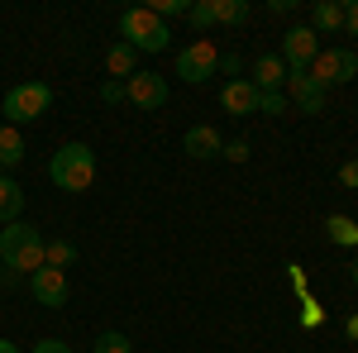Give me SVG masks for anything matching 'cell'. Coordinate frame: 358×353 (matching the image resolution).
<instances>
[{
  "instance_id": "14",
  "label": "cell",
  "mask_w": 358,
  "mask_h": 353,
  "mask_svg": "<svg viewBox=\"0 0 358 353\" xmlns=\"http://www.w3.org/2000/svg\"><path fill=\"white\" fill-rule=\"evenodd\" d=\"M310 29L315 34H339L344 29V5L339 0H315L310 5Z\"/></svg>"
},
{
  "instance_id": "10",
  "label": "cell",
  "mask_w": 358,
  "mask_h": 353,
  "mask_svg": "<svg viewBox=\"0 0 358 353\" xmlns=\"http://www.w3.org/2000/svg\"><path fill=\"white\" fill-rule=\"evenodd\" d=\"M29 291H34V301L38 305H67V272L57 268H38L34 277H29Z\"/></svg>"
},
{
  "instance_id": "30",
  "label": "cell",
  "mask_w": 358,
  "mask_h": 353,
  "mask_svg": "<svg viewBox=\"0 0 358 353\" xmlns=\"http://www.w3.org/2000/svg\"><path fill=\"white\" fill-rule=\"evenodd\" d=\"M344 29L358 38V0H349V5H344Z\"/></svg>"
},
{
  "instance_id": "5",
  "label": "cell",
  "mask_w": 358,
  "mask_h": 353,
  "mask_svg": "<svg viewBox=\"0 0 358 353\" xmlns=\"http://www.w3.org/2000/svg\"><path fill=\"white\" fill-rule=\"evenodd\" d=\"M306 72H310V82L320 86V91L344 86V82L358 77V53H349V48H320V57H315Z\"/></svg>"
},
{
  "instance_id": "2",
  "label": "cell",
  "mask_w": 358,
  "mask_h": 353,
  "mask_svg": "<svg viewBox=\"0 0 358 353\" xmlns=\"http://www.w3.org/2000/svg\"><path fill=\"white\" fill-rule=\"evenodd\" d=\"M120 43H129L134 53H163L172 43V29L148 10V5H134L120 15Z\"/></svg>"
},
{
  "instance_id": "22",
  "label": "cell",
  "mask_w": 358,
  "mask_h": 353,
  "mask_svg": "<svg viewBox=\"0 0 358 353\" xmlns=\"http://www.w3.org/2000/svg\"><path fill=\"white\" fill-rule=\"evenodd\" d=\"M187 20H192L196 29H215V0H196V5H187Z\"/></svg>"
},
{
  "instance_id": "24",
  "label": "cell",
  "mask_w": 358,
  "mask_h": 353,
  "mask_svg": "<svg viewBox=\"0 0 358 353\" xmlns=\"http://www.w3.org/2000/svg\"><path fill=\"white\" fill-rule=\"evenodd\" d=\"M148 10H153V15L167 24V15H187V0H153Z\"/></svg>"
},
{
  "instance_id": "8",
  "label": "cell",
  "mask_w": 358,
  "mask_h": 353,
  "mask_svg": "<svg viewBox=\"0 0 358 353\" xmlns=\"http://www.w3.org/2000/svg\"><path fill=\"white\" fill-rule=\"evenodd\" d=\"M287 91H292L287 101L301 110V115H320V110H325V91L310 82V72H306V67H287Z\"/></svg>"
},
{
  "instance_id": "18",
  "label": "cell",
  "mask_w": 358,
  "mask_h": 353,
  "mask_svg": "<svg viewBox=\"0 0 358 353\" xmlns=\"http://www.w3.org/2000/svg\"><path fill=\"white\" fill-rule=\"evenodd\" d=\"M325 239L339 248H354L358 244V219L349 215H325Z\"/></svg>"
},
{
  "instance_id": "17",
  "label": "cell",
  "mask_w": 358,
  "mask_h": 353,
  "mask_svg": "<svg viewBox=\"0 0 358 353\" xmlns=\"http://www.w3.org/2000/svg\"><path fill=\"white\" fill-rule=\"evenodd\" d=\"M106 72H110V77H124V82H129V77L138 72V53L129 48V43H115L110 53H106Z\"/></svg>"
},
{
  "instance_id": "28",
  "label": "cell",
  "mask_w": 358,
  "mask_h": 353,
  "mask_svg": "<svg viewBox=\"0 0 358 353\" xmlns=\"http://www.w3.org/2000/svg\"><path fill=\"white\" fill-rule=\"evenodd\" d=\"M101 101H106V106H120V101H124V82H106L101 86Z\"/></svg>"
},
{
  "instance_id": "33",
  "label": "cell",
  "mask_w": 358,
  "mask_h": 353,
  "mask_svg": "<svg viewBox=\"0 0 358 353\" xmlns=\"http://www.w3.org/2000/svg\"><path fill=\"white\" fill-rule=\"evenodd\" d=\"M0 353H20V349H15V344H10V339H0Z\"/></svg>"
},
{
  "instance_id": "9",
  "label": "cell",
  "mask_w": 358,
  "mask_h": 353,
  "mask_svg": "<svg viewBox=\"0 0 358 353\" xmlns=\"http://www.w3.org/2000/svg\"><path fill=\"white\" fill-rule=\"evenodd\" d=\"M124 101H134L138 110H158V106H167V82L158 72H134L124 82Z\"/></svg>"
},
{
  "instance_id": "19",
  "label": "cell",
  "mask_w": 358,
  "mask_h": 353,
  "mask_svg": "<svg viewBox=\"0 0 358 353\" xmlns=\"http://www.w3.org/2000/svg\"><path fill=\"white\" fill-rule=\"evenodd\" d=\"M72 258H77V248L67 244V239H53V244H43V268H72Z\"/></svg>"
},
{
  "instance_id": "32",
  "label": "cell",
  "mask_w": 358,
  "mask_h": 353,
  "mask_svg": "<svg viewBox=\"0 0 358 353\" xmlns=\"http://www.w3.org/2000/svg\"><path fill=\"white\" fill-rule=\"evenodd\" d=\"M344 329H349V339H358V315H349V325H344Z\"/></svg>"
},
{
  "instance_id": "23",
  "label": "cell",
  "mask_w": 358,
  "mask_h": 353,
  "mask_svg": "<svg viewBox=\"0 0 358 353\" xmlns=\"http://www.w3.org/2000/svg\"><path fill=\"white\" fill-rule=\"evenodd\" d=\"M287 96L282 91H258V115H287Z\"/></svg>"
},
{
  "instance_id": "7",
  "label": "cell",
  "mask_w": 358,
  "mask_h": 353,
  "mask_svg": "<svg viewBox=\"0 0 358 353\" xmlns=\"http://www.w3.org/2000/svg\"><path fill=\"white\" fill-rule=\"evenodd\" d=\"M315 57H320V34L310 24L287 29V38H282V62H287V67H310Z\"/></svg>"
},
{
  "instance_id": "25",
  "label": "cell",
  "mask_w": 358,
  "mask_h": 353,
  "mask_svg": "<svg viewBox=\"0 0 358 353\" xmlns=\"http://www.w3.org/2000/svg\"><path fill=\"white\" fill-rule=\"evenodd\" d=\"M239 67H244V57H239V53H220V72H215V77H229V82H239Z\"/></svg>"
},
{
  "instance_id": "15",
  "label": "cell",
  "mask_w": 358,
  "mask_h": 353,
  "mask_svg": "<svg viewBox=\"0 0 358 353\" xmlns=\"http://www.w3.org/2000/svg\"><path fill=\"white\" fill-rule=\"evenodd\" d=\"M24 163V134L15 129V124H0V167L10 172V167Z\"/></svg>"
},
{
  "instance_id": "31",
  "label": "cell",
  "mask_w": 358,
  "mask_h": 353,
  "mask_svg": "<svg viewBox=\"0 0 358 353\" xmlns=\"http://www.w3.org/2000/svg\"><path fill=\"white\" fill-rule=\"evenodd\" d=\"M301 325H320V310H315L310 301H306V310H301Z\"/></svg>"
},
{
  "instance_id": "34",
  "label": "cell",
  "mask_w": 358,
  "mask_h": 353,
  "mask_svg": "<svg viewBox=\"0 0 358 353\" xmlns=\"http://www.w3.org/2000/svg\"><path fill=\"white\" fill-rule=\"evenodd\" d=\"M349 277H354V287H358V258H354V268H349Z\"/></svg>"
},
{
  "instance_id": "13",
  "label": "cell",
  "mask_w": 358,
  "mask_h": 353,
  "mask_svg": "<svg viewBox=\"0 0 358 353\" xmlns=\"http://www.w3.org/2000/svg\"><path fill=\"white\" fill-rule=\"evenodd\" d=\"M248 82L258 86V91H282L287 86V62H282V53H263L253 62V77Z\"/></svg>"
},
{
  "instance_id": "1",
  "label": "cell",
  "mask_w": 358,
  "mask_h": 353,
  "mask_svg": "<svg viewBox=\"0 0 358 353\" xmlns=\"http://www.w3.org/2000/svg\"><path fill=\"white\" fill-rule=\"evenodd\" d=\"M43 234L34 229V224H5L0 229V263H5V272H15V277H34V272L43 268Z\"/></svg>"
},
{
  "instance_id": "11",
  "label": "cell",
  "mask_w": 358,
  "mask_h": 353,
  "mask_svg": "<svg viewBox=\"0 0 358 353\" xmlns=\"http://www.w3.org/2000/svg\"><path fill=\"white\" fill-rule=\"evenodd\" d=\"M220 106L229 110V115H258V86L248 82V77H239V82H224Z\"/></svg>"
},
{
  "instance_id": "21",
  "label": "cell",
  "mask_w": 358,
  "mask_h": 353,
  "mask_svg": "<svg viewBox=\"0 0 358 353\" xmlns=\"http://www.w3.org/2000/svg\"><path fill=\"white\" fill-rule=\"evenodd\" d=\"M91 353H134V344H129L120 329H106V334L96 339V349H91Z\"/></svg>"
},
{
  "instance_id": "4",
  "label": "cell",
  "mask_w": 358,
  "mask_h": 353,
  "mask_svg": "<svg viewBox=\"0 0 358 353\" xmlns=\"http://www.w3.org/2000/svg\"><path fill=\"white\" fill-rule=\"evenodd\" d=\"M48 106H53V86L43 82H20L5 91V101H0V110H5V124H29V120H38V115H48Z\"/></svg>"
},
{
  "instance_id": "12",
  "label": "cell",
  "mask_w": 358,
  "mask_h": 353,
  "mask_svg": "<svg viewBox=\"0 0 358 353\" xmlns=\"http://www.w3.org/2000/svg\"><path fill=\"white\" fill-rule=\"evenodd\" d=\"M182 143H187V153H192V158H201V163H206V158H220V153H224L220 129H210V124H192Z\"/></svg>"
},
{
  "instance_id": "20",
  "label": "cell",
  "mask_w": 358,
  "mask_h": 353,
  "mask_svg": "<svg viewBox=\"0 0 358 353\" xmlns=\"http://www.w3.org/2000/svg\"><path fill=\"white\" fill-rule=\"evenodd\" d=\"M248 0H215V24H244Z\"/></svg>"
},
{
  "instance_id": "27",
  "label": "cell",
  "mask_w": 358,
  "mask_h": 353,
  "mask_svg": "<svg viewBox=\"0 0 358 353\" xmlns=\"http://www.w3.org/2000/svg\"><path fill=\"white\" fill-rule=\"evenodd\" d=\"M220 158H229V163H248V143H244V138L224 143V153H220Z\"/></svg>"
},
{
  "instance_id": "16",
  "label": "cell",
  "mask_w": 358,
  "mask_h": 353,
  "mask_svg": "<svg viewBox=\"0 0 358 353\" xmlns=\"http://www.w3.org/2000/svg\"><path fill=\"white\" fill-rule=\"evenodd\" d=\"M20 210H24V191H20V182H15V177H0V219L15 224Z\"/></svg>"
},
{
  "instance_id": "6",
  "label": "cell",
  "mask_w": 358,
  "mask_h": 353,
  "mask_svg": "<svg viewBox=\"0 0 358 353\" xmlns=\"http://www.w3.org/2000/svg\"><path fill=\"white\" fill-rule=\"evenodd\" d=\"M215 72H220V48H215L210 38H196L192 48L177 53V77H182V82L201 86V82H210Z\"/></svg>"
},
{
  "instance_id": "35",
  "label": "cell",
  "mask_w": 358,
  "mask_h": 353,
  "mask_svg": "<svg viewBox=\"0 0 358 353\" xmlns=\"http://www.w3.org/2000/svg\"><path fill=\"white\" fill-rule=\"evenodd\" d=\"M0 272H5V263H0Z\"/></svg>"
},
{
  "instance_id": "26",
  "label": "cell",
  "mask_w": 358,
  "mask_h": 353,
  "mask_svg": "<svg viewBox=\"0 0 358 353\" xmlns=\"http://www.w3.org/2000/svg\"><path fill=\"white\" fill-rule=\"evenodd\" d=\"M339 187H354V191H358V158L339 163Z\"/></svg>"
},
{
  "instance_id": "3",
  "label": "cell",
  "mask_w": 358,
  "mask_h": 353,
  "mask_svg": "<svg viewBox=\"0 0 358 353\" xmlns=\"http://www.w3.org/2000/svg\"><path fill=\"white\" fill-rule=\"evenodd\" d=\"M48 177H53L57 191H91L96 182V153L86 143H62L48 163Z\"/></svg>"
},
{
  "instance_id": "29",
  "label": "cell",
  "mask_w": 358,
  "mask_h": 353,
  "mask_svg": "<svg viewBox=\"0 0 358 353\" xmlns=\"http://www.w3.org/2000/svg\"><path fill=\"white\" fill-rule=\"evenodd\" d=\"M29 353H72V349H67L62 339H38V344H34Z\"/></svg>"
}]
</instances>
